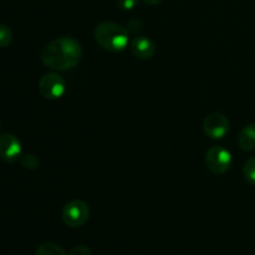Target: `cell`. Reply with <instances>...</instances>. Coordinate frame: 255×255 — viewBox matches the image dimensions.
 Wrapping results in <instances>:
<instances>
[{
    "label": "cell",
    "mask_w": 255,
    "mask_h": 255,
    "mask_svg": "<svg viewBox=\"0 0 255 255\" xmlns=\"http://www.w3.org/2000/svg\"><path fill=\"white\" fill-rule=\"evenodd\" d=\"M131 51L138 59L149 60L156 54V45L149 37L138 35L131 41Z\"/></svg>",
    "instance_id": "obj_8"
},
{
    "label": "cell",
    "mask_w": 255,
    "mask_h": 255,
    "mask_svg": "<svg viewBox=\"0 0 255 255\" xmlns=\"http://www.w3.org/2000/svg\"><path fill=\"white\" fill-rule=\"evenodd\" d=\"M204 133L213 139H222L228 134L229 121L222 112H211L203 121Z\"/></svg>",
    "instance_id": "obj_6"
},
{
    "label": "cell",
    "mask_w": 255,
    "mask_h": 255,
    "mask_svg": "<svg viewBox=\"0 0 255 255\" xmlns=\"http://www.w3.org/2000/svg\"><path fill=\"white\" fill-rule=\"evenodd\" d=\"M243 176L252 186H255V157L247 159L243 166Z\"/></svg>",
    "instance_id": "obj_11"
},
{
    "label": "cell",
    "mask_w": 255,
    "mask_h": 255,
    "mask_svg": "<svg viewBox=\"0 0 255 255\" xmlns=\"http://www.w3.org/2000/svg\"><path fill=\"white\" fill-rule=\"evenodd\" d=\"M12 41V32L6 25L0 24V47H7Z\"/></svg>",
    "instance_id": "obj_12"
},
{
    "label": "cell",
    "mask_w": 255,
    "mask_h": 255,
    "mask_svg": "<svg viewBox=\"0 0 255 255\" xmlns=\"http://www.w3.org/2000/svg\"><path fill=\"white\" fill-rule=\"evenodd\" d=\"M70 255H91V251L86 246H77L71 249Z\"/></svg>",
    "instance_id": "obj_16"
},
{
    "label": "cell",
    "mask_w": 255,
    "mask_h": 255,
    "mask_svg": "<svg viewBox=\"0 0 255 255\" xmlns=\"http://www.w3.org/2000/svg\"><path fill=\"white\" fill-rule=\"evenodd\" d=\"M81 57V45L74 37L69 36L52 40L41 50V61L56 71L74 69Z\"/></svg>",
    "instance_id": "obj_1"
},
{
    "label": "cell",
    "mask_w": 255,
    "mask_h": 255,
    "mask_svg": "<svg viewBox=\"0 0 255 255\" xmlns=\"http://www.w3.org/2000/svg\"><path fill=\"white\" fill-rule=\"evenodd\" d=\"M35 255H70L64 249L52 242H44L37 247Z\"/></svg>",
    "instance_id": "obj_10"
},
{
    "label": "cell",
    "mask_w": 255,
    "mask_h": 255,
    "mask_svg": "<svg viewBox=\"0 0 255 255\" xmlns=\"http://www.w3.org/2000/svg\"><path fill=\"white\" fill-rule=\"evenodd\" d=\"M94 36L97 44L110 52L124 51L129 42V32L126 27L112 21H105L97 25Z\"/></svg>",
    "instance_id": "obj_2"
},
{
    "label": "cell",
    "mask_w": 255,
    "mask_h": 255,
    "mask_svg": "<svg viewBox=\"0 0 255 255\" xmlns=\"http://www.w3.org/2000/svg\"><path fill=\"white\" fill-rule=\"evenodd\" d=\"M143 1L148 5H158L163 2V0H143Z\"/></svg>",
    "instance_id": "obj_17"
},
{
    "label": "cell",
    "mask_w": 255,
    "mask_h": 255,
    "mask_svg": "<svg viewBox=\"0 0 255 255\" xmlns=\"http://www.w3.org/2000/svg\"><path fill=\"white\" fill-rule=\"evenodd\" d=\"M139 0H117V6L125 11H131L138 5Z\"/></svg>",
    "instance_id": "obj_15"
},
{
    "label": "cell",
    "mask_w": 255,
    "mask_h": 255,
    "mask_svg": "<svg viewBox=\"0 0 255 255\" xmlns=\"http://www.w3.org/2000/svg\"><path fill=\"white\" fill-rule=\"evenodd\" d=\"M204 162L212 173L223 174L231 168L232 154L222 146H214L207 151Z\"/></svg>",
    "instance_id": "obj_4"
},
{
    "label": "cell",
    "mask_w": 255,
    "mask_h": 255,
    "mask_svg": "<svg viewBox=\"0 0 255 255\" xmlns=\"http://www.w3.org/2000/svg\"><path fill=\"white\" fill-rule=\"evenodd\" d=\"M238 144L243 151L252 152L255 149V124H249L242 128L238 136Z\"/></svg>",
    "instance_id": "obj_9"
},
{
    "label": "cell",
    "mask_w": 255,
    "mask_h": 255,
    "mask_svg": "<svg viewBox=\"0 0 255 255\" xmlns=\"http://www.w3.org/2000/svg\"><path fill=\"white\" fill-rule=\"evenodd\" d=\"M20 163L24 168L26 169H36L39 167V159L34 156V154H24L20 158Z\"/></svg>",
    "instance_id": "obj_13"
},
{
    "label": "cell",
    "mask_w": 255,
    "mask_h": 255,
    "mask_svg": "<svg viewBox=\"0 0 255 255\" xmlns=\"http://www.w3.org/2000/svg\"><path fill=\"white\" fill-rule=\"evenodd\" d=\"M90 217V208L86 202L81 199H72L67 202L61 212V219L67 227L77 228L84 226Z\"/></svg>",
    "instance_id": "obj_3"
},
{
    "label": "cell",
    "mask_w": 255,
    "mask_h": 255,
    "mask_svg": "<svg viewBox=\"0 0 255 255\" xmlns=\"http://www.w3.org/2000/svg\"><path fill=\"white\" fill-rule=\"evenodd\" d=\"M39 90L45 99L57 100L64 96L66 91V82L57 72H47L40 79Z\"/></svg>",
    "instance_id": "obj_5"
},
{
    "label": "cell",
    "mask_w": 255,
    "mask_h": 255,
    "mask_svg": "<svg viewBox=\"0 0 255 255\" xmlns=\"http://www.w3.org/2000/svg\"><path fill=\"white\" fill-rule=\"evenodd\" d=\"M126 29H127V31L129 32V35H136V36H138L139 32L143 30V24H142L141 20L133 19V20H131V21H128Z\"/></svg>",
    "instance_id": "obj_14"
},
{
    "label": "cell",
    "mask_w": 255,
    "mask_h": 255,
    "mask_svg": "<svg viewBox=\"0 0 255 255\" xmlns=\"http://www.w3.org/2000/svg\"><path fill=\"white\" fill-rule=\"evenodd\" d=\"M21 143L15 134L4 133L0 136V157L7 163L20 161L22 156Z\"/></svg>",
    "instance_id": "obj_7"
}]
</instances>
